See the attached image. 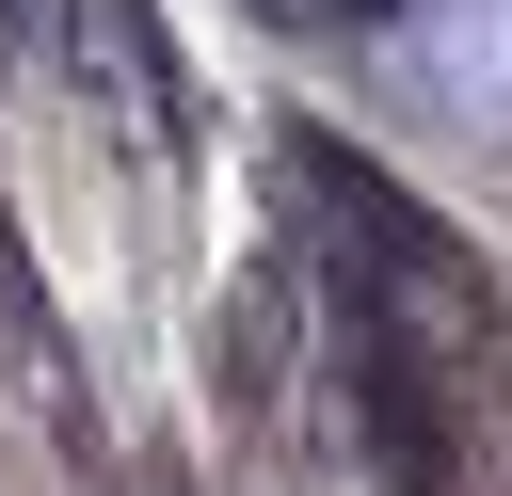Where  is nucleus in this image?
Listing matches in <instances>:
<instances>
[{"label":"nucleus","instance_id":"obj_1","mask_svg":"<svg viewBox=\"0 0 512 496\" xmlns=\"http://www.w3.org/2000/svg\"><path fill=\"white\" fill-rule=\"evenodd\" d=\"M48 48H64V0H0V80H48Z\"/></svg>","mask_w":512,"mask_h":496},{"label":"nucleus","instance_id":"obj_2","mask_svg":"<svg viewBox=\"0 0 512 496\" xmlns=\"http://www.w3.org/2000/svg\"><path fill=\"white\" fill-rule=\"evenodd\" d=\"M256 32H336V0H240Z\"/></svg>","mask_w":512,"mask_h":496}]
</instances>
